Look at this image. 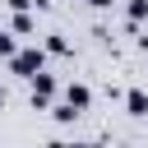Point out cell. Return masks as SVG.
<instances>
[{
	"instance_id": "8992f818",
	"label": "cell",
	"mask_w": 148,
	"mask_h": 148,
	"mask_svg": "<svg viewBox=\"0 0 148 148\" xmlns=\"http://www.w3.org/2000/svg\"><path fill=\"white\" fill-rule=\"evenodd\" d=\"M42 51H46V56H74V46L65 42V32H46V42H42Z\"/></svg>"
},
{
	"instance_id": "5b68a950",
	"label": "cell",
	"mask_w": 148,
	"mask_h": 148,
	"mask_svg": "<svg viewBox=\"0 0 148 148\" xmlns=\"http://www.w3.org/2000/svg\"><path fill=\"white\" fill-rule=\"evenodd\" d=\"M9 32H14V37H32V32H37V18H32L28 9H14V18H9Z\"/></svg>"
},
{
	"instance_id": "277c9868",
	"label": "cell",
	"mask_w": 148,
	"mask_h": 148,
	"mask_svg": "<svg viewBox=\"0 0 148 148\" xmlns=\"http://www.w3.org/2000/svg\"><path fill=\"white\" fill-rule=\"evenodd\" d=\"M120 97H125V111H130L134 120H148V92H143V88H125Z\"/></svg>"
},
{
	"instance_id": "7a4b0ae2",
	"label": "cell",
	"mask_w": 148,
	"mask_h": 148,
	"mask_svg": "<svg viewBox=\"0 0 148 148\" xmlns=\"http://www.w3.org/2000/svg\"><path fill=\"white\" fill-rule=\"evenodd\" d=\"M56 92H60V79H56V74L37 69V74L28 79V102H32V111H46V106L56 102Z\"/></svg>"
},
{
	"instance_id": "6da1fadb",
	"label": "cell",
	"mask_w": 148,
	"mask_h": 148,
	"mask_svg": "<svg viewBox=\"0 0 148 148\" xmlns=\"http://www.w3.org/2000/svg\"><path fill=\"white\" fill-rule=\"evenodd\" d=\"M5 65H9V74H14V79H23V83H28L37 69H46V51H42V42H37V46H14V56H9Z\"/></svg>"
},
{
	"instance_id": "3957f363",
	"label": "cell",
	"mask_w": 148,
	"mask_h": 148,
	"mask_svg": "<svg viewBox=\"0 0 148 148\" xmlns=\"http://www.w3.org/2000/svg\"><path fill=\"white\" fill-rule=\"evenodd\" d=\"M60 97H65V102H69V106H74V111H79V116H83V111H88V106H92V88H88V83H83V79H69V83H65V88H60Z\"/></svg>"
},
{
	"instance_id": "9c48e42d",
	"label": "cell",
	"mask_w": 148,
	"mask_h": 148,
	"mask_svg": "<svg viewBox=\"0 0 148 148\" xmlns=\"http://www.w3.org/2000/svg\"><path fill=\"white\" fill-rule=\"evenodd\" d=\"M88 5H92V9H111L116 0H88Z\"/></svg>"
},
{
	"instance_id": "ba28073f",
	"label": "cell",
	"mask_w": 148,
	"mask_h": 148,
	"mask_svg": "<svg viewBox=\"0 0 148 148\" xmlns=\"http://www.w3.org/2000/svg\"><path fill=\"white\" fill-rule=\"evenodd\" d=\"M5 5H9V9H32V5H37V9H51V0H5Z\"/></svg>"
},
{
	"instance_id": "30bf717a",
	"label": "cell",
	"mask_w": 148,
	"mask_h": 148,
	"mask_svg": "<svg viewBox=\"0 0 148 148\" xmlns=\"http://www.w3.org/2000/svg\"><path fill=\"white\" fill-rule=\"evenodd\" d=\"M139 51H143V60H148V37H139Z\"/></svg>"
},
{
	"instance_id": "8fae6325",
	"label": "cell",
	"mask_w": 148,
	"mask_h": 148,
	"mask_svg": "<svg viewBox=\"0 0 148 148\" xmlns=\"http://www.w3.org/2000/svg\"><path fill=\"white\" fill-rule=\"evenodd\" d=\"M0 111H5V88H0Z\"/></svg>"
},
{
	"instance_id": "52a82bcc",
	"label": "cell",
	"mask_w": 148,
	"mask_h": 148,
	"mask_svg": "<svg viewBox=\"0 0 148 148\" xmlns=\"http://www.w3.org/2000/svg\"><path fill=\"white\" fill-rule=\"evenodd\" d=\"M14 46H18V37H14L9 28H0V60H9V56H14Z\"/></svg>"
}]
</instances>
